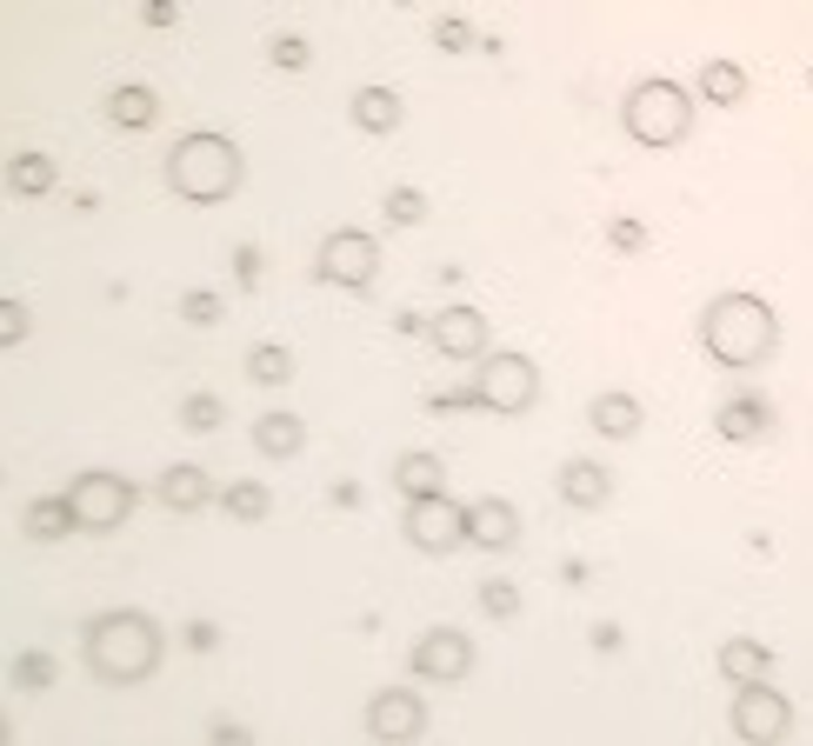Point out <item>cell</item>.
Returning <instances> with one entry per match:
<instances>
[{
  "label": "cell",
  "instance_id": "d4e9b609",
  "mask_svg": "<svg viewBox=\"0 0 813 746\" xmlns=\"http://www.w3.org/2000/svg\"><path fill=\"white\" fill-rule=\"evenodd\" d=\"M187 421H194V427H214L220 406H214V400H187Z\"/></svg>",
  "mask_w": 813,
  "mask_h": 746
},
{
  "label": "cell",
  "instance_id": "484cf974",
  "mask_svg": "<svg viewBox=\"0 0 813 746\" xmlns=\"http://www.w3.org/2000/svg\"><path fill=\"white\" fill-rule=\"evenodd\" d=\"M486 607H494V613H514V587H507V579H501V587H486Z\"/></svg>",
  "mask_w": 813,
  "mask_h": 746
},
{
  "label": "cell",
  "instance_id": "ba28073f",
  "mask_svg": "<svg viewBox=\"0 0 813 746\" xmlns=\"http://www.w3.org/2000/svg\"><path fill=\"white\" fill-rule=\"evenodd\" d=\"M467 533H480L486 547H507V540H514V514H507L501 501H494V507H473V514H467Z\"/></svg>",
  "mask_w": 813,
  "mask_h": 746
},
{
  "label": "cell",
  "instance_id": "e0dca14e",
  "mask_svg": "<svg viewBox=\"0 0 813 746\" xmlns=\"http://www.w3.org/2000/svg\"><path fill=\"white\" fill-rule=\"evenodd\" d=\"M726 674H734V680L767 674V653H760V646H747V640H734V646H726Z\"/></svg>",
  "mask_w": 813,
  "mask_h": 746
},
{
  "label": "cell",
  "instance_id": "5b68a950",
  "mask_svg": "<svg viewBox=\"0 0 813 746\" xmlns=\"http://www.w3.org/2000/svg\"><path fill=\"white\" fill-rule=\"evenodd\" d=\"M734 720H741V733H760V739H774V733L787 726V700H780V693H767V687H754V693L734 707Z\"/></svg>",
  "mask_w": 813,
  "mask_h": 746
},
{
  "label": "cell",
  "instance_id": "83f0119b",
  "mask_svg": "<svg viewBox=\"0 0 813 746\" xmlns=\"http://www.w3.org/2000/svg\"><path fill=\"white\" fill-rule=\"evenodd\" d=\"M14 334H21V313H14V307H0V341H14Z\"/></svg>",
  "mask_w": 813,
  "mask_h": 746
},
{
  "label": "cell",
  "instance_id": "5bb4252c",
  "mask_svg": "<svg viewBox=\"0 0 813 746\" xmlns=\"http://www.w3.org/2000/svg\"><path fill=\"white\" fill-rule=\"evenodd\" d=\"M354 114H360V127H393V120H400V101L367 88V94H354Z\"/></svg>",
  "mask_w": 813,
  "mask_h": 746
},
{
  "label": "cell",
  "instance_id": "2e32d148",
  "mask_svg": "<svg viewBox=\"0 0 813 746\" xmlns=\"http://www.w3.org/2000/svg\"><path fill=\"white\" fill-rule=\"evenodd\" d=\"M168 501H174V507H201V501H207V480H201L194 467H174V473H168Z\"/></svg>",
  "mask_w": 813,
  "mask_h": 746
},
{
  "label": "cell",
  "instance_id": "52a82bcc",
  "mask_svg": "<svg viewBox=\"0 0 813 746\" xmlns=\"http://www.w3.org/2000/svg\"><path fill=\"white\" fill-rule=\"evenodd\" d=\"M486 393H494L501 406H520V400L534 393V374H527V360H494V380H486Z\"/></svg>",
  "mask_w": 813,
  "mask_h": 746
},
{
  "label": "cell",
  "instance_id": "7a4b0ae2",
  "mask_svg": "<svg viewBox=\"0 0 813 746\" xmlns=\"http://www.w3.org/2000/svg\"><path fill=\"white\" fill-rule=\"evenodd\" d=\"M174 181L187 187V194H227L233 187V147L227 140H187L181 153H174Z\"/></svg>",
  "mask_w": 813,
  "mask_h": 746
},
{
  "label": "cell",
  "instance_id": "44dd1931",
  "mask_svg": "<svg viewBox=\"0 0 813 746\" xmlns=\"http://www.w3.org/2000/svg\"><path fill=\"white\" fill-rule=\"evenodd\" d=\"M114 107H121V120H127V127H140V120L153 114V94H140V88H127V94H121Z\"/></svg>",
  "mask_w": 813,
  "mask_h": 746
},
{
  "label": "cell",
  "instance_id": "d6986e66",
  "mask_svg": "<svg viewBox=\"0 0 813 746\" xmlns=\"http://www.w3.org/2000/svg\"><path fill=\"white\" fill-rule=\"evenodd\" d=\"M248 367H254V380H287V354L280 347H254Z\"/></svg>",
  "mask_w": 813,
  "mask_h": 746
},
{
  "label": "cell",
  "instance_id": "277c9868",
  "mask_svg": "<svg viewBox=\"0 0 813 746\" xmlns=\"http://www.w3.org/2000/svg\"><path fill=\"white\" fill-rule=\"evenodd\" d=\"M320 261H328V274H334V280L360 287V280L374 274V246H367L360 233H334V240H328V254H320Z\"/></svg>",
  "mask_w": 813,
  "mask_h": 746
},
{
  "label": "cell",
  "instance_id": "4fadbf2b",
  "mask_svg": "<svg viewBox=\"0 0 813 746\" xmlns=\"http://www.w3.org/2000/svg\"><path fill=\"white\" fill-rule=\"evenodd\" d=\"M454 527H460V520H454L447 507H434V514L414 507V533H421V547H454Z\"/></svg>",
  "mask_w": 813,
  "mask_h": 746
},
{
  "label": "cell",
  "instance_id": "ac0fdd59",
  "mask_svg": "<svg viewBox=\"0 0 813 746\" xmlns=\"http://www.w3.org/2000/svg\"><path fill=\"white\" fill-rule=\"evenodd\" d=\"M254 440H261L267 454H294V447H300V427H294V421H261Z\"/></svg>",
  "mask_w": 813,
  "mask_h": 746
},
{
  "label": "cell",
  "instance_id": "3957f363",
  "mask_svg": "<svg viewBox=\"0 0 813 746\" xmlns=\"http://www.w3.org/2000/svg\"><path fill=\"white\" fill-rule=\"evenodd\" d=\"M627 127L646 134V140H674L687 127V94L680 88H640L627 101Z\"/></svg>",
  "mask_w": 813,
  "mask_h": 746
},
{
  "label": "cell",
  "instance_id": "8992f818",
  "mask_svg": "<svg viewBox=\"0 0 813 746\" xmlns=\"http://www.w3.org/2000/svg\"><path fill=\"white\" fill-rule=\"evenodd\" d=\"M421 674H460L467 667V646H460V633H434V640H421Z\"/></svg>",
  "mask_w": 813,
  "mask_h": 746
},
{
  "label": "cell",
  "instance_id": "4316f807",
  "mask_svg": "<svg viewBox=\"0 0 813 746\" xmlns=\"http://www.w3.org/2000/svg\"><path fill=\"white\" fill-rule=\"evenodd\" d=\"M187 313H194V320H214V313H220V300H207V294H194V300H187Z\"/></svg>",
  "mask_w": 813,
  "mask_h": 746
},
{
  "label": "cell",
  "instance_id": "7c38bea8",
  "mask_svg": "<svg viewBox=\"0 0 813 746\" xmlns=\"http://www.w3.org/2000/svg\"><path fill=\"white\" fill-rule=\"evenodd\" d=\"M700 88H707L713 101H741V94H747V73H741L734 60H713V67H707V80H700Z\"/></svg>",
  "mask_w": 813,
  "mask_h": 746
},
{
  "label": "cell",
  "instance_id": "6da1fadb",
  "mask_svg": "<svg viewBox=\"0 0 813 746\" xmlns=\"http://www.w3.org/2000/svg\"><path fill=\"white\" fill-rule=\"evenodd\" d=\"M707 347H713L720 360H760V354L774 347V313H767L760 300H747V294L720 300V307L707 313Z\"/></svg>",
  "mask_w": 813,
  "mask_h": 746
},
{
  "label": "cell",
  "instance_id": "7402d4cb",
  "mask_svg": "<svg viewBox=\"0 0 813 746\" xmlns=\"http://www.w3.org/2000/svg\"><path fill=\"white\" fill-rule=\"evenodd\" d=\"M747 427H767V413H760V406H726V434L747 440Z\"/></svg>",
  "mask_w": 813,
  "mask_h": 746
},
{
  "label": "cell",
  "instance_id": "cb8c5ba5",
  "mask_svg": "<svg viewBox=\"0 0 813 746\" xmlns=\"http://www.w3.org/2000/svg\"><path fill=\"white\" fill-rule=\"evenodd\" d=\"M387 214H393V220H421V214H427V200H421V194H393V200H387Z\"/></svg>",
  "mask_w": 813,
  "mask_h": 746
},
{
  "label": "cell",
  "instance_id": "8fae6325",
  "mask_svg": "<svg viewBox=\"0 0 813 746\" xmlns=\"http://www.w3.org/2000/svg\"><path fill=\"white\" fill-rule=\"evenodd\" d=\"M594 421H600L607 434H633V427H640V406H633L627 393H607V400H594Z\"/></svg>",
  "mask_w": 813,
  "mask_h": 746
},
{
  "label": "cell",
  "instance_id": "30bf717a",
  "mask_svg": "<svg viewBox=\"0 0 813 746\" xmlns=\"http://www.w3.org/2000/svg\"><path fill=\"white\" fill-rule=\"evenodd\" d=\"M480 341H486V334H480V313H447V320H440V347H447V354H473Z\"/></svg>",
  "mask_w": 813,
  "mask_h": 746
},
{
  "label": "cell",
  "instance_id": "603a6c76",
  "mask_svg": "<svg viewBox=\"0 0 813 746\" xmlns=\"http://www.w3.org/2000/svg\"><path fill=\"white\" fill-rule=\"evenodd\" d=\"M227 507L254 520V514H267V493H261V486H233V493H227Z\"/></svg>",
  "mask_w": 813,
  "mask_h": 746
},
{
  "label": "cell",
  "instance_id": "9a60e30c",
  "mask_svg": "<svg viewBox=\"0 0 813 746\" xmlns=\"http://www.w3.org/2000/svg\"><path fill=\"white\" fill-rule=\"evenodd\" d=\"M566 501H607V473L600 467H566Z\"/></svg>",
  "mask_w": 813,
  "mask_h": 746
},
{
  "label": "cell",
  "instance_id": "9c48e42d",
  "mask_svg": "<svg viewBox=\"0 0 813 746\" xmlns=\"http://www.w3.org/2000/svg\"><path fill=\"white\" fill-rule=\"evenodd\" d=\"M414 726H421V707L406 700V693H387L374 707V733H414Z\"/></svg>",
  "mask_w": 813,
  "mask_h": 746
},
{
  "label": "cell",
  "instance_id": "ffe728a7",
  "mask_svg": "<svg viewBox=\"0 0 813 746\" xmlns=\"http://www.w3.org/2000/svg\"><path fill=\"white\" fill-rule=\"evenodd\" d=\"M400 480L414 486V493H434V486H440V460H406V467H400Z\"/></svg>",
  "mask_w": 813,
  "mask_h": 746
}]
</instances>
